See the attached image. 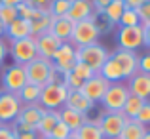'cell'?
I'll use <instances>...</instances> for the list:
<instances>
[{"instance_id": "1", "label": "cell", "mask_w": 150, "mask_h": 139, "mask_svg": "<svg viewBox=\"0 0 150 139\" xmlns=\"http://www.w3.org/2000/svg\"><path fill=\"white\" fill-rule=\"evenodd\" d=\"M25 73H27V82L36 84V86H40V88L63 80V76L53 69L51 61L50 59H44V57H36L30 63H27Z\"/></svg>"}, {"instance_id": "2", "label": "cell", "mask_w": 150, "mask_h": 139, "mask_svg": "<svg viewBox=\"0 0 150 139\" xmlns=\"http://www.w3.org/2000/svg\"><path fill=\"white\" fill-rule=\"evenodd\" d=\"M110 57V50L106 46H101L99 42L91 46H82L76 48V61L88 65L95 74H99L101 67L105 65V61Z\"/></svg>"}, {"instance_id": "3", "label": "cell", "mask_w": 150, "mask_h": 139, "mask_svg": "<svg viewBox=\"0 0 150 139\" xmlns=\"http://www.w3.org/2000/svg\"><path fill=\"white\" fill-rule=\"evenodd\" d=\"M67 95H69V88L63 82H53L42 88L38 105L46 110H59L61 107H65Z\"/></svg>"}, {"instance_id": "4", "label": "cell", "mask_w": 150, "mask_h": 139, "mask_svg": "<svg viewBox=\"0 0 150 139\" xmlns=\"http://www.w3.org/2000/svg\"><path fill=\"white\" fill-rule=\"evenodd\" d=\"M0 84H2L4 92H10V93H19V90L27 84V73H25V67L23 65H6L2 69V74H0Z\"/></svg>"}, {"instance_id": "5", "label": "cell", "mask_w": 150, "mask_h": 139, "mask_svg": "<svg viewBox=\"0 0 150 139\" xmlns=\"http://www.w3.org/2000/svg\"><path fill=\"white\" fill-rule=\"evenodd\" d=\"M127 118L122 113H108V110H101L99 118L95 120V124L101 128L103 137L105 139H118L124 130Z\"/></svg>"}, {"instance_id": "6", "label": "cell", "mask_w": 150, "mask_h": 139, "mask_svg": "<svg viewBox=\"0 0 150 139\" xmlns=\"http://www.w3.org/2000/svg\"><path fill=\"white\" fill-rule=\"evenodd\" d=\"M127 95H129V90L124 82H114V84L108 86V90L103 95L101 105H103V109L108 110V113H122Z\"/></svg>"}, {"instance_id": "7", "label": "cell", "mask_w": 150, "mask_h": 139, "mask_svg": "<svg viewBox=\"0 0 150 139\" xmlns=\"http://www.w3.org/2000/svg\"><path fill=\"white\" fill-rule=\"evenodd\" d=\"M8 53L11 55V59H13L15 65H23V67H25L27 63H30L33 59L38 57L36 44H34V38L33 36L23 38V40L10 42V46H8Z\"/></svg>"}, {"instance_id": "8", "label": "cell", "mask_w": 150, "mask_h": 139, "mask_svg": "<svg viewBox=\"0 0 150 139\" xmlns=\"http://www.w3.org/2000/svg\"><path fill=\"white\" fill-rule=\"evenodd\" d=\"M97 40H99V33H97V29H95V25H93L91 17L84 19V21L74 23L72 36H70V44H72L74 48L97 44Z\"/></svg>"}, {"instance_id": "9", "label": "cell", "mask_w": 150, "mask_h": 139, "mask_svg": "<svg viewBox=\"0 0 150 139\" xmlns=\"http://www.w3.org/2000/svg\"><path fill=\"white\" fill-rule=\"evenodd\" d=\"M44 110L46 109H42L38 103L36 105H23L11 126L15 130H19V132H36V124L40 122Z\"/></svg>"}, {"instance_id": "10", "label": "cell", "mask_w": 150, "mask_h": 139, "mask_svg": "<svg viewBox=\"0 0 150 139\" xmlns=\"http://www.w3.org/2000/svg\"><path fill=\"white\" fill-rule=\"evenodd\" d=\"M118 50L137 51L143 48V25L139 27H118L116 31Z\"/></svg>"}, {"instance_id": "11", "label": "cell", "mask_w": 150, "mask_h": 139, "mask_svg": "<svg viewBox=\"0 0 150 139\" xmlns=\"http://www.w3.org/2000/svg\"><path fill=\"white\" fill-rule=\"evenodd\" d=\"M50 61H51V65H53V69L57 71L61 76L67 74V73H70L72 67L76 65V48L70 44V42H63Z\"/></svg>"}, {"instance_id": "12", "label": "cell", "mask_w": 150, "mask_h": 139, "mask_svg": "<svg viewBox=\"0 0 150 139\" xmlns=\"http://www.w3.org/2000/svg\"><path fill=\"white\" fill-rule=\"evenodd\" d=\"M21 101L15 93H10V92H4L0 90V122L4 126H10L15 122L19 110H21Z\"/></svg>"}, {"instance_id": "13", "label": "cell", "mask_w": 150, "mask_h": 139, "mask_svg": "<svg viewBox=\"0 0 150 139\" xmlns=\"http://www.w3.org/2000/svg\"><path fill=\"white\" fill-rule=\"evenodd\" d=\"M110 57L120 65L124 80H129L133 74L139 73L137 65H139V53L137 51H127V50H114L110 51Z\"/></svg>"}, {"instance_id": "14", "label": "cell", "mask_w": 150, "mask_h": 139, "mask_svg": "<svg viewBox=\"0 0 150 139\" xmlns=\"http://www.w3.org/2000/svg\"><path fill=\"white\" fill-rule=\"evenodd\" d=\"M108 86H110V82H106L101 74H93L89 80L84 82V86L80 88V92L84 93L91 103L97 105V103H101V99H103V95H105V92L108 90Z\"/></svg>"}, {"instance_id": "15", "label": "cell", "mask_w": 150, "mask_h": 139, "mask_svg": "<svg viewBox=\"0 0 150 139\" xmlns=\"http://www.w3.org/2000/svg\"><path fill=\"white\" fill-rule=\"evenodd\" d=\"M33 38H34V44H36L38 57H44V59H51V57H53V53L57 51V48L63 44V42L57 40L50 31L40 33V34H36V36H33Z\"/></svg>"}, {"instance_id": "16", "label": "cell", "mask_w": 150, "mask_h": 139, "mask_svg": "<svg viewBox=\"0 0 150 139\" xmlns=\"http://www.w3.org/2000/svg\"><path fill=\"white\" fill-rule=\"evenodd\" d=\"M125 86H127L131 95H137V97L144 99V101L150 99V74H143V73L133 74Z\"/></svg>"}, {"instance_id": "17", "label": "cell", "mask_w": 150, "mask_h": 139, "mask_svg": "<svg viewBox=\"0 0 150 139\" xmlns=\"http://www.w3.org/2000/svg\"><path fill=\"white\" fill-rule=\"evenodd\" d=\"M65 107L72 110H78V113L86 114L88 116L89 110L95 109V103H91L80 90H69V95H67V101H65Z\"/></svg>"}, {"instance_id": "18", "label": "cell", "mask_w": 150, "mask_h": 139, "mask_svg": "<svg viewBox=\"0 0 150 139\" xmlns=\"http://www.w3.org/2000/svg\"><path fill=\"white\" fill-rule=\"evenodd\" d=\"M95 14L91 6V0H70V8L67 11V17L72 23L84 21V19H89Z\"/></svg>"}, {"instance_id": "19", "label": "cell", "mask_w": 150, "mask_h": 139, "mask_svg": "<svg viewBox=\"0 0 150 139\" xmlns=\"http://www.w3.org/2000/svg\"><path fill=\"white\" fill-rule=\"evenodd\" d=\"M72 29H74V23L70 21L69 17H51L50 23V33L53 34L57 40L61 42H70V36H72Z\"/></svg>"}, {"instance_id": "20", "label": "cell", "mask_w": 150, "mask_h": 139, "mask_svg": "<svg viewBox=\"0 0 150 139\" xmlns=\"http://www.w3.org/2000/svg\"><path fill=\"white\" fill-rule=\"evenodd\" d=\"M4 36L8 38L10 42H15V40H23V38H29L33 36V33H30V25L27 19H13V21L10 23V25L6 27V34Z\"/></svg>"}, {"instance_id": "21", "label": "cell", "mask_w": 150, "mask_h": 139, "mask_svg": "<svg viewBox=\"0 0 150 139\" xmlns=\"http://www.w3.org/2000/svg\"><path fill=\"white\" fill-rule=\"evenodd\" d=\"M59 120L65 126H69L70 132H76L80 126H84L86 122H88V116L78 113V110L69 109V107H61V109H59Z\"/></svg>"}, {"instance_id": "22", "label": "cell", "mask_w": 150, "mask_h": 139, "mask_svg": "<svg viewBox=\"0 0 150 139\" xmlns=\"http://www.w3.org/2000/svg\"><path fill=\"white\" fill-rule=\"evenodd\" d=\"M57 122H59V110H44L40 122L36 124V133L40 137H48Z\"/></svg>"}, {"instance_id": "23", "label": "cell", "mask_w": 150, "mask_h": 139, "mask_svg": "<svg viewBox=\"0 0 150 139\" xmlns=\"http://www.w3.org/2000/svg\"><path fill=\"white\" fill-rule=\"evenodd\" d=\"M99 74H101L103 78H105L106 82H110V84H114V82H122V80H124V74H122L120 65H118V63L114 61L112 57H108V59L105 61V65L101 67Z\"/></svg>"}, {"instance_id": "24", "label": "cell", "mask_w": 150, "mask_h": 139, "mask_svg": "<svg viewBox=\"0 0 150 139\" xmlns=\"http://www.w3.org/2000/svg\"><path fill=\"white\" fill-rule=\"evenodd\" d=\"M40 93H42L40 86L27 82V84L19 90L17 97H19V101H21V105H36L38 99H40Z\"/></svg>"}, {"instance_id": "25", "label": "cell", "mask_w": 150, "mask_h": 139, "mask_svg": "<svg viewBox=\"0 0 150 139\" xmlns=\"http://www.w3.org/2000/svg\"><path fill=\"white\" fill-rule=\"evenodd\" d=\"M50 23H51V17L48 15V11L38 10L36 14L29 19V25H30V33H33V36H36V34H40V33H46V31L50 29Z\"/></svg>"}, {"instance_id": "26", "label": "cell", "mask_w": 150, "mask_h": 139, "mask_svg": "<svg viewBox=\"0 0 150 139\" xmlns=\"http://www.w3.org/2000/svg\"><path fill=\"white\" fill-rule=\"evenodd\" d=\"M146 130L148 128H144L141 122H137L135 118H133V120L125 122V126H124V130H122V133H120L118 139H143Z\"/></svg>"}, {"instance_id": "27", "label": "cell", "mask_w": 150, "mask_h": 139, "mask_svg": "<svg viewBox=\"0 0 150 139\" xmlns=\"http://www.w3.org/2000/svg\"><path fill=\"white\" fill-rule=\"evenodd\" d=\"M144 105V99L137 97V95H127V99H125L124 103V109H122V114H124L127 120H133V118H137V114H139V110L143 109Z\"/></svg>"}, {"instance_id": "28", "label": "cell", "mask_w": 150, "mask_h": 139, "mask_svg": "<svg viewBox=\"0 0 150 139\" xmlns=\"http://www.w3.org/2000/svg\"><path fill=\"white\" fill-rule=\"evenodd\" d=\"M74 133H76L78 139H105L101 128L95 124V120H89V118H88V122H86L84 126H80Z\"/></svg>"}, {"instance_id": "29", "label": "cell", "mask_w": 150, "mask_h": 139, "mask_svg": "<svg viewBox=\"0 0 150 139\" xmlns=\"http://www.w3.org/2000/svg\"><path fill=\"white\" fill-rule=\"evenodd\" d=\"M125 8H127V6H125L124 0H112V2L105 8L103 14L108 17V21H112L114 25H118V21H120V17H122V14H124Z\"/></svg>"}, {"instance_id": "30", "label": "cell", "mask_w": 150, "mask_h": 139, "mask_svg": "<svg viewBox=\"0 0 150 139\" xmlns=\"http://www.w3.org/2000/svg\"><path fill=\"white\" fill-rule=\"evenodd\" d=\"M91 21H93V25H95L99 36H105V34L112 33V31L116 29V25H114L112 21H108V17H106L105 14H93L91 15Z\"/></svg>"}, {"instance_id": "31", "label": "cell", "mask_w": 150, "mask_h": 139, "mask_svg": "<svg viewBox=\"0 0 150 139\" xmlns=\"http://www.w3.org/2000/svg\"><path fill=\"white\" fill-rule=\"evenodd\" d=\"M70 8V0H51L46 8L50 17H67V11Z\"/></svg>"}, {"instance_id": "32", "label": "cell", "mask_w": 150, "mask_h": 139, "mask_svg": "<svg viewBox=\"0 0 150 139\" xmlns=\"http://www.w3.org/2000/svg\"><path fill=\"white\" fill-rule=\"evenodd\" d=\"M118 25L120 27H139V25H143V23H141V17H139V14H137V10L125 8L122 17H120V21H118Z\"/></svg>"}, {"instance_id": "33", "label": "cell", "mask_w": 150, "mask_h": 139, "mask_svg": "<svg viewBox=\"0 0 150 139\" xmlns=\"http://www.w3.org/2000/svg\"><path fill=\"white\" fill-rule=\"evenodd\" d=\"M13 19H17V10L11 6H2L0 4V23L4 27H8Z\"/></svg>"}, {"instance_id": "34", "label": "cell", "mask_w": 150, "mask_h": 139, "mask_svg": "<svg viewBox=\"0 0 150 139\" xmlns=\"http://www.w3.org/2000/svg\"><path fill=\"white\" fill-rule=\"evenodd\" d=\"M70 73H74L78 78H80V80H84V82H86V80H89V78L95 74L88 65H84V63H78V61H76V65L72 67V71H70Z\"/></svg>"}, {"instance_id": "35", "label": "cell", "mask_w": 150, "mask_h": 139, "mask_svg": "<svg viewBox=\"0 0 150 139\" xmlns=\"http://www.w3.org/2000/svg\"><path fill=\"white\" fill-rule=\"evenodd\" d=\"M63 84L67 86L69 90H80L82 86H84V80H80V78L76 76L74 73H67V74H63Z\"/></svg>"}, {"instance_id": "36", "label": "cell", "mask_w": 150, "mask_h": 139, "mask_svg": "<svg viewBox=\"0 0 150 139\" xmlns=\"http://www.w3.org/2000/svg\"><path fill=\"white\" fill-rule=\"evenodd\" d=\"M70 128L69 126H65L61 120L55 124V128L51 130V133H50V137H53V139H69V135H70Z\"/></svg>"}, {"instance_id": "37", "label": "cell", "mask_w": 150, "mask_h": 139, "mask_svg": "<svg viewBox=\"0 0 150 139\" xmlns=\"http://www.w3.org/2000/svg\"><path fill=\"white\" fill-rule=\"evenodd\" d=\"M135 120H137V122H141L144 128H148V126H150V99H148V101H144L143 109L139 110V114H137Z\"/></svg>"}, {"instance_id": "38", "label": "cell", "mask_w": 150, "mask_h": 139, "mask_svg": "<svg viewBox=\"0 0 150 139\" xmlns=\"http://www.w3.org/2000/svg\"><path fill=\"white\" fill-rule=\"evenodd\" d=\"M137 14H139L141 23H143V25H150V0L143 2L139 8H137Z\"/></svg>"}, {"instance_id": "39", "label": "cell", "mask_w": 150, "mask_h": 139, "mask_svg": "<svg viewBox=\"0 0 150 139\" xmlns=\"http://www.w3.org/2000/svg\"><path fill=\"white\" fill-rule=\"evenodd\" d=\"M137 69L143 74H150V51H144V53L139 55V65H137Z\"/></svg>"}, {"instance_id": "40", "label": "cell", "mask_w": 150, "mask_h": 139, "mask_svg": "<svg viewBox=\"0 0 150 139\" xmlns=\"http://www.w3.org/2000/svg\"><path fill=\"white\" fill-rule=\"evenodd\" d=\"M23 2H25L27 6L34 8V10H42V11H46V8H48V4L51 2V0H23Z\"/></svg>"}, {"instance_id": "41", "label": "cell", "mask_w": 150, "mask_h": 139, "mask_svg": "<svg viewBox=\"0 0 150 139\" xmlns=\"http://www.w3.org/2000/svg\"><path fill=\"white\" fill-rule=\"evenodd\" d=\"M0 139H17L11 124L10 126H0Z\"/></svg>"}, {"instance_id": "42", "label": "cell", "mask_w": 150, "mask_h": 139, "mask_svg": "<svg viewBox=\"0 0 150 139\" xmlns=\"http://www.w3.org/2000/svg\"><path fill=\"white\" fill-rule=\"evenodd\" d=\"M110 2H112V0H91L93 11H95V14H103V11H105V8L108 6Z\"/></svg>"}, {"instance_id": "43", "label": "cell", "mask_w": 150, "mask_h": 139, "mask_svg": "<svg viewBox=\"0 0 150 139\" xmlns=\"http://www.w3.org/2000/svg\"><path fill=\"white\" fill-rule=\"evenodd\" d=\"M13 128V126H11ZM13 132H15V137L17 139H40V135H38L36 132H19V130H15L13 128Z\"/></svg>"}, {"instance_id": "44", "label": "cell", "mask_w": 150, "mask_h": 139, "mask_svg": "<svg viewBox=\"0 0 150 139\" xmlns=\"http://www.w3.org/2000/svg\"><path fill=\"white\" fill-rule=\"evenodd\" d=\"M143 48L150 51V25H143Z\"/></svg>"}, {"instance_id": "45", "label": "cell", "mask_w": 150, "mask_h": 139, "mask_svg": "<svg viewBox=\"0 0 150 139\" xmlns=\"http://www.w3.org/2000/svg\"><path fill=\"white\" fill-rule=\"evenodd\" d=\"M6 57H8V44L4 42V38H0V67L4 65Z\"/></svg>"}, {"instance_id": "46", "label": "cell", "mask_w": 150, "mask_h": 139, "mask_svg": "<svg viewBox=\"0 0 150 139\" xmlns=\"http://www.w3.org/2000/svg\"><path fill=\"white\" fill-rule=\"evenodd\" d=\"M124 2H125V6H127V8H133V10H137V8H139L143 2H146V0H124Z\"/></svg>"}, {"instance_id": "47", "label": "cell", "mask_w": 150, "mask_h": 139, "mask_svg": "<svg viewBox=\"0 0 150 139\" xmlns=\"http://www.w3.org/2000/svg\"><path fill=\"white\" fill-rule=\"evenodd\" d=\"M2 6H11V8H17L19 4H23V0H0Z\"/></svg>"}, {"instance_id": "48", "label": "cell", "mask_w": 150, "mask_h": 139, "mask_svg": "<svg viewBox=\"0 0 150 139\" xmlns=\"http://www.w3.org/2000/svg\"><path fill=\"white\" fill-rule=\"evenodd\" d=\"M4 34H6V27H4V25H2V23H0V38H2V36H4Z\"/></svg>"}, {"instance_id": "49", "label": "cell", "mask_w": 150, "mask_h": 139, "mask_svg": "<svg viewBox=\"0 0 150 139\" xmlns=\"http://www.w3.org/2000/svg\"><path fill=\"white\" fill-rule=\"evenodd\" d=\"M143 139H150V130H146V132H144V135H143Z\"/></svg>"}, {"instance_id": "50", "label": "cell", "mask_w": 150, "mask_h": 139, "mask_svg": "<svg viewBox=\"0 0 150 139\" xmlns=\"http://www.w3.org/2000/svg\"><path fill=\"white\" fill-rule=\"evenodd\" d=\"M69 139H78V137H76V133L72 132V133H70V135H69Z\"/></svg>"}, {"instance_id": "51", "label": "cell", "mask_w": 150, "mask_h": 139, "mask_svg": "<svg viewBox=\"0 0 150 139\" xmlns=\"http://www.w3.org/2000/svg\"><path fill=\"white\" fill-rule=\"evenodd\" d=\"M40 139H53V137H50V135H48V137H40Z\"/></svg>"}, {"instance_id": "52", "label": "cell", "mask_w": 150, "mask_h": 139, "mask_svg": "<svg viewBox=\"0 0 150 139\" xmlns=\"http://www.w3.org/2000/svg\"><path fill=\"white\" fill-rule=\"evenodd\" d=\"M0 126H4V124H2V122H0Z\"/></svg>"}]
</instances>
